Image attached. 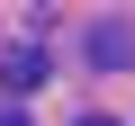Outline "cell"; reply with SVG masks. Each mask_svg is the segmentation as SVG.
Segmentation results:
<instances>
[{
  "label": "cell",
  "instance_id": "obj_2",
  "mask_svg": "<svg viewBox=\"0 0 135 126\" xmlns=\"http://www.w3.org/2000/svg\"><path fill=\"white\" fill-rule=\"evenodd\" d=\"M45 72H54V54H45V45H0V81H9V90H36Z\"/></svg>",
  "mask_w": 135,
  "mask_h": 126
},
{
  "label": "cell",
  "instance_id": "obj_3",
  "mask_svg": "<svg viewBox=\"0 0 135 126\" xmlns=\"http://www.w3.org/2000/svg\"><path fill=\"white\" fill-rule=\"evenodd\" d=\"M0 126H27V117H18V108H0Z\"/></svg>",
  "mask_w": 135,
  "mask_h": 126
},
{
  "label": "cell",
  "instance_id": "obj_1",
  "mask_svg": "<svg viewBox=\"0 0 135 126\" xmlns=\"http://www.w3.org/2000/svg\"><path fill=\"white\" fill-rule=\"evenodd\" d=\"M81 54H90V72H126L135 63V18H90Z\"/></svg>",
  "mask_w": 135,
  "mask_h": 126
},
{
  "label": "cell",
  "instance_id": "obj_4",
  "mask_svg": "<svg viewBox=\"0 0 135 126\" xmlns=\"http://www.w3.org/2000/svg\"><path fill=\"white\" fill-rule=\"evenodd\" d=\"M81 126H117V117H81Z\"/></svg>",
  "mask_w": 135,
  "mask_h": 126
}]
</instances>
